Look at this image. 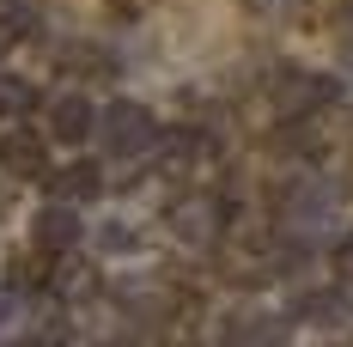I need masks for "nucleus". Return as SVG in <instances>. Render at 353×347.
<instances>
[{"instance_id": "f257e3e1", "label": "nucleus", "mask_w": 353, "mask_h": 347, "mask_svg": "<svg viewBox=\"0 0 353 347\" xmlns=\"http://www.w3.org/2000/svg\"><path fill=\"white\" fill-rule=\"evenodd\" d=\"M335 213H341V189L329 177H299L281 195V226L292 238H323L335 226Z\"/></svg>"}, {"instance_id": "f03ea898", "label": "nucleus", "mask_w": 353, "mask_h": 347, "mask_svg": "<svg viewBox=\"0 0 353 347\" xmlns=\"http://www.w3.org/2000/svg\"><path fill=\"white\" fill-rule=\"evenodd\" d=\"M98 140H104L110 159H141L159 146V122H152V110L134 104V98H116L110 110H98Z\"/></svg>"}, {"instance_id": "7ed1b4c3", "label": "nucleus", "mask_w": 353, "mask_h": 347, "mask_svg": "<svg viewBox=\"0 0 353 347\" xmlns=\"http://www.w3.org/2000/svg\"><path fill=\"white\" fill-rule=\"evenodd\" d=\"M0 171L6 177H37V183H49V146H43V135H31V128H12V135H0Z\"/></svg>"}, {"instance_id": "20e7f679", "label": "nucleus", "mask_w": 353, "mask_h": 347, "mask_svg": "<svg viewBox=\"0 0 353 347\" xmlns=\"http://www.w3.org/2000/svg\"><path fill=\"white\" fill-rule=\"evenodd\" d=\"M171 226H176V238H183V244L201 250V244L219 238V226H225V201H213V195H189V201H176Z\"/></svg>"}, {"instance_id": "39448f33", "label": "nucleus", "mask_w": 353, "mask_h": 347, "mask_svg": "<svg viewBox=\"0 0 353 347\" xmlns=\"http://www.w3.org/2000/svg\"><path fill=\"white\" fill-rule=\"evenodd\" d=\"M335 92H341L335 79H323V73H299V68H292V73H281V86H274L281 110H292V116H299V110H317V104H329Z\"/></svg>"}, {"instance_id": "423d86ee", "label": "nucleus", "mask_w": 353, "mask_h": 347, "mask_svg": "<svg viewBox=\"0 0 353 347\" xmlns=\"http://www.w3.org/2000/svg\"><path fill=\"white\" fill-rule=\"evenodd\" d=\"M49 135L73 140V146H79L85 135H98V110H92V98H79V92L55 98V104H49Z\"/></svg>"}, {"instance_id": "0eeeda50", "label": "nucleus", "mask_w": 353, "mask_h": 347, "mask_svg": "<svg viewBox=\"0 0 353 347\" xmlns=\"http://www.w3.org/2000/svg\"><path fill=\"white\" fill-rule=\"evenodd\" d=\"M49 195H55V201H73V208H79V201H98V195H104V171L85 165V159H73L68 171H49Z\"/></svg>"}, {"instance_id": "6e6552de", "label": "nucleus", "mask_w": 353, "mask_h": 347, "mask_svg": "<svg viewBox=\"0 0 353 347\" xmlns=\"http://www.w3.org/2000/svg\"><path fill=\"white\" fill-rule=\"evenodd\" d=\"M73 244H79V213H73V201H55L49 213H37V250L68 256Z\"/></svg>"}, {"instance_id": "1a4fd4ad", "label": "nucleus", "mask_w": 353, "mask_h": 347, "mask_svg": "<svg viewBox=\"0 0 353 347\" xmlns=\"http://www.w3.org/2000/svg\"><path fill=\"white\" fill-rule=\"evenodd\" d=\"M292 317L299 323H317V329H335V323H347V293H305L299 305H292Z\"/></svg>"}, {"instance_id": "9d476101", "label": "nucleus", "mask_w": 353, "mask_h": 347, "mask_svg": "<svg viewBox=\"0 0 353 347\" xmlns=\"http://www.w3.org/2000/svg\"><path fill=\"white\" fill-rule=\"evenodd\" d=\"M31 31H37V6L31 0H0V49L25 43Z\"/></svg>"}, {"instance_id": "9b49d317", "label": "nucleus", "mask_w": 353, "mask_h": 347, "mask_svg": "<svg viewBox=\"0 0 353 347\" xmlns=\"http://www.w3.org/2000/svg\"><path fill=\"white\" fill-rule=\"evenodd\" d=\"M25 110H31V79L0 73V116H25Z\"/></svg>"}, {"instance_id": "f8f14e48", "label": "nucleus", "mask_w": 353, "mask_h": 347, "mask_svg": "<svg viewBox=\"0 0 353 347\" xmlns=\"http://www.w3.org/2000/svg\"><path fill=\"white\" fill-rule=\"evenodd\" d=\"M225 335H232V341H281L286 329L274 323V317H244V323H232Z\"/></svg>"}, {"instance_id": "ddd939ff", "label": "nucleus", "mask_w": 353, "mask_h": 347, "mask_svg": "<svg viewBox=\"0 0 353 347\" xmlns=\"http://www.w3.org/2000/svg\"><path fill=\"white\" fill-rule=\"evenodd\" d=\"M98 244L122 256V250H134V232H128V226H104V232H98Z\"/></svg>"}, {"instance_id": "4468645a", "label": "nucleus", "mask_w": 353, "mask_h": 347, "mask_svg": "<svg viewBox=\"0 0 353 347\" xmlns=\"http://www.w3.org/2000/svg\"><path fill=\"white\" fill-rule=\"evenodd\" d=\"M335 275H341V280H353V232H347L341 244H335Z\"/></svg>"}, {"instance_id": "2eb2a0df", "label": "nucleus", "mask_w": 353, "mask_h": 347, "mask_svg": "<svg viewBox=\"0 0 353 347\" xmlns=\"http://www.w3.org/2000/svg\"><path fill=\"white\" fill-rule=\"evenodd\" d=\"M12 317H19V293H12V286H0V323H12Z\"/></svg>"}, {"instance_id": "dca6fc26", "label": "nucleus", "mask_w": 353, "mask_h": 347, "mask_svg": "<svg viewBox=\"0 0 353 347\" xmlns=\"http://www.w3.org/2000/svg\"><path fill=\"white\" fill-rule=\"evenodd\" d=\"M250 6H256V12H281L286 0H250Z\"/></svg>"}]
</instances>
